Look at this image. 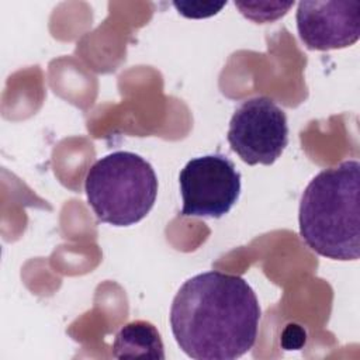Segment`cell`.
<instances>
[{
  "label": "cell",
  "instance_id": "obj_8",
  "mask_svg": "<svg viewBox=\"0 0 360 360\" xmlns=\"http://www.w3.org/2000/svg\"><path fill=\"white\" fill-rule=\"evenodd\" d=\"M294 4V1L288 3H236L235 6L240 10V13L255 21V22H271L280 17H283L287 10Z\"/></svg>",
  "mask_w": 360,
  "mask_h": 360
},
{
  "label": "cell",
  "instance_id": "obj_7",
  "mask_svg": "<svg viewBox=\"0 0 360 360\" xmlns=\"http://www.w3.org/2000/svg\"><path fill=\"white\" fill-rule=\"evenodd\" d=\"M111 349L117 359L146 357L163 360L166 357L159 330L146 321H132L124 325L117 332Z\"/></svg>",
  "mask_w": 360,
  "mask_h": 360
},
{
  "label": "cell",
  "instance_id": "obj_4",
  "mask_svg": "<svg viewBox=\"0 0 360 360\" xmlns=\"http://www.w3.org/2000/svg\"><path fill=\"white\" fill-rule=\"evenodd\" d=\"M226 139L249 166H270L288 145L287 115L270 97L248 98L235 110Z\"/></svg>",
  "mask_w": 360,
  "mask_h": 360
},
{
  "label": "cell",
  "instance_id": "obj_6",
  "mask_svg": "<svg viewBox=\"0 0 360 360\" xmlns=\"http://www.w3.org/2000/svg\"><path fill=\"white\" fill-rule=\"evenodd\" d=\"M295 21L298 37L308 49L347 48L360 38V3L302 0Z\"/></svg>",
  "mask_w": 360,
  "mask_h": 360
},
{
  "label": "cell",
  "instance_id": "obj_9",
  "mask_svg": "<svg viewBox=\"0 0 360 360\" xmlns=\"http://www.w3.org/2000/svg\"><path fill=\"white\" fill-rule=\"evenodd\" d=\"M226 4V1L221 3H212V1H197V3H179L174 1L173 6L177 8L179 14L187 17V18H205L211 17Z\"/></svg>",
  "mask_w": 360,
  "mask_h": 360
},
{
  "label": "cell",
  "instance_id": "obj_3",
  "mask_svg": "<svg viewBox=\"0 0 360 360\" xmlns=\"http://www.w3.org/2000/svg\"><path fill=\"white\" fill-rule=\"evenodd\" d=\"M158 177L149 162L127 150L100 158L87 170L84 191L97 219L129 226L143 219L158 195Z\"/></svg>",
  "mask_w": 360,
  "mask_h": 360
},
{
  "label": "cell",
  "instance_id": "obj_5",
  "mask_svg": "<svg viewBox=\"0 0 360 360\" xmlns=\"http://www.w3.org/2000/svg\"><path fill=\"white\" fill-rule=\"evenodd\" d=\"M240 179L233 162L224 155H205L188 160L179 174L181 215L222 218L239 200Z\"/></svg>",
  "mask_w": 360,
  "mask_h": 360
},
{
  "label": "cell",
  "instance_id": "obj_1",
  "mask_svg": "<svg viewBox=\"0 0 360 360\" xmlns=\"http://www.w3.org/2000/svg\"><path fill=\"white\" fill-rule=\"evenodd\" d=\"M262 309L240 276L211 270L186 280L170 308L172 333L195 360H233L256 343Z\"/></svg>",
  "mask_w": 360,
  "mask_h": 360
},
{
  "label": "cell",
  "instance_id": "obj_2",
  "mask_svg": "<svg viewBox=\"0 0 360 360\" xmlns=\"http://www.w3.org/2000/svg\"><path fill=\"white\" fill-rule=\"evenodd\" d=\"M360 163L346 160L319 172L305 187L298 224L302 240L332 260L360 256Z\"/></svg>",
  "mask_w": 360,
  "mask_h": 360
}]
</instances>
